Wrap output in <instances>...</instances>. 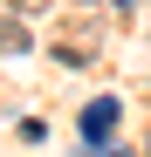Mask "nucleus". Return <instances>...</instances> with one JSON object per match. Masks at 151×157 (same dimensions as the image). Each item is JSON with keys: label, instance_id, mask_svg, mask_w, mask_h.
Returning <instances> with one entry per match:
<instances>
[{"label": "nucleus", "instance_id": "obj_1", "mask_svg": "<svg viewBox=\"0 0 151 157\" xmlns=\"http://www.w3.org/2000/svg\"><path fill=\"white\" fill-rule=\"evenodd\" d=\"M117 116H124V102H117V96H96V102H83V116H76V130H83V150L110 144V137H117Z\"/></svg>", "mask_w": 151, "mask_h": 157}, {"label": "nucleus", "instance_id": "obj_2", "mask_svg": "<svg viewBox=\"0 0 151 157\" xmlns=\"http://www.w3.org/2000/svg\"><path fill=\"white\" fill-rule=\"evenodd\" d=\"M89 157H124V150H110V144H96V150H89Z\"/></svg>", "mask_w": 151, "mask_h": 157}]
</instances>
